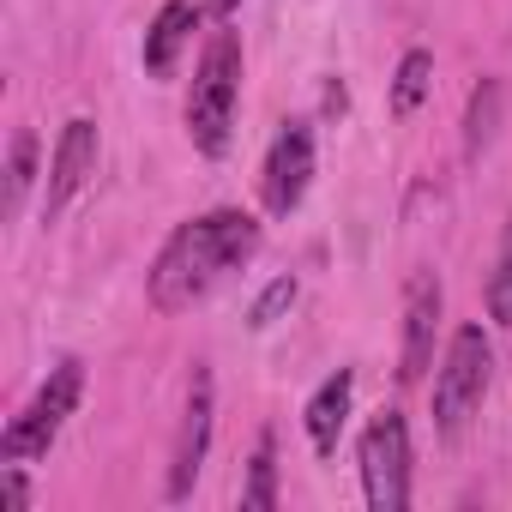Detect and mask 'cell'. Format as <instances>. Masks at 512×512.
<instances>
[{
	"mask_svg": "<svg viewBox=\"0 0 512 512\" xmlns=\"http://www.w3.org/2000/svg\"><path fill=\"white\" fill-rule=\"evenodd\" d=\"M260 241H266L260 217L241 211V205H217V211H205V217L175 223V235L157 247V260H151V272H145V302H151L157 314H187V308H199L223 278H235L253 253H260Z\"/></svg>",
	"mask_w": 512,
	"mask_h": 512,
	"instance_id": "obj_1",
	"label": "cell"
},
{
	"mask_svg": "<svg viewBox=\"0 0 512 512\" xmlns=\"http://www.w3.org/2000/svg\"><path fill=\"white\" fill-rule=\"evenodd\" d=\"M235 109H241V37L229 31V19L205 37L199 49V67H193V85H187V139L199 157H229V139H235Z\"/></svg>",
	"mask_w": 512,
	"mask_h": 512,
	"instance_id": "obj_2",
	"label": "cell"
},
{
	"mask_svg": "<svg viewBox=\"0 0 512 512\" xmlns=\"http://www.w3.org/2000/svg\"><path fill=\"white\" fill-rule=\"evenodd\" d=\"M488 380H494V344L488 332L470 320L446 338V356L434 368V434L440 440H458L470 428V416L482 410L488 398Z\"/></svg>",
	"mask_w": 512,
	"mask_h": 512,
	"instance_id": "obj_3",
	"label": "cell"
},
{
	"mask_svg": "<svg viewBox=\"0 0 512 512\" xmlns=\"http://www.w3.org/2000/svg\"><path fill=\"white\" fill-rule=\"evenodd\" d=\"M79 398H85V362L67 356V362H55L49 380L31 392V404H25L7 428H0V464L49 458V446L61 440V428H67V416L79 410Z\"/></svg>",
	"mask_w": 512,
	"mask_h": 512,
	"instance_id": "obj_4",
	"label": "cell"
},
{
	"mask_svg": "<svg viewBox=\"0 0 512 512\" xmlns=\"http://www.w3.org/2000/svg\"><path fill=\"white\" fill-rule=\"evenodd\" d=\"M356 458H362V500L374 512H404L410 506V422H404V410L368 416Z\"/></svg>",
	"mask_w": 512,
	"mask_h": 512,
	"instance_id": "obj_5",
	"label": "cell"
},
{
	"mask_svg": "<svg viewBox=\"0 0 512 512\" xmlns=\"http://www.w3.org/2000/svg\"><path fill=\"white\" fill-rule=\"evenodd\" d=\"M211 422H217V380H211V362H193L181 428H175V446H169V470H163V500L193 494V482L205 470V452H211Z\"/></svg>",
	"mask_w": 512,
	"mask_h": 512,
	"instance_id": "obj_6",
	"label": "cell"
},
{
	"mask_svg": "<svg viewBox=\"0 0 512 512\" xmlns=\"http://www.w3.org/2000/svg\"><path fill=\"white\" fill-rule=\"evenodd\" d=\"M314 163H320V145H314V121H284L266 163H260V205L266 217H296L308 187H314Z\"/></svg>",
	"mask_w": 512,
	"mask_h": 512,
	"instance_id": "obj_7",
	"label": "cell"
},
{
	"mask_svg": "<svg viewBox=\"0 0 512 512\" xmlns=\"http://www.w3.org/2000/svg\"><path fill=\"white\" fill-rule=\"evenodd\" d=\"M97 151H103L97 121H91V115H73V121L61 127L55 151H49V175H43V223H61V211L85 193V181L97 175Z\"/></svg>",
	"mask_w": 512,
	"mask_h": 512,
	"instance_id": "obj_8",
	"label": "cell"
},
{
	"mask_svg": "<svg viewBox=\"0 0 512 512\" xmlns=\"http://www.w3.org/2000/svg\"><path fill=\"white\" fill-rule=\"evenodd\" d=\"M440 314H446V290L428 266L410 272L404 284V338H398V386H416L434 368V338H440Z\"/></svg>",
	"mask_w": 512,
	"mask_h": 512,
	"instance_id": "obj_9",
	"label": "cell"
},
{
	"mask_svg": "<svg viewBox=\"0 0 512 512\" xmlns=\"http://www.w3.org/2000/svg\"><path fill=\"white\" fill-rule=\"evenodd\" d=\"M205 13H211V7H199V0H163L157 19H151V31H145V43H139V67H145L151 79H169V73L181 67L193 31L205 25Z\"/></svg>",
	"mask_w": 512,
	"mask_h": 512,
	"instance_id": "obj_10",
	"label": "cell"
},
{
	"mask_svg": "<svg viewBox=\"0 0 512 512\" xmlns=\"http://www.w3.org/2000/svg\"><path fill=\"white\" fill-rule=\"evenodd\" d=\"M350 404H356V368H338L314 386L308 410H302V428H308V446L314 458H338V440L350 428Z\"/></svg>",
	"mask_w": 512,
	"mask_h": 512,
	"instance_id": "obj_11",
	"label": "cell"
},
{
	"mask_svg": "<svg viewBox=\"0 0 512 512\" xmlns=\"http://www.w3.org/2000/svg\"><path fill=\"white\" fill-rule=\"evenodd\" d=\"M241 506H247V512H272V506H278V434H272V428L253 440L247 482H241Z\"/></svg>",
	"mask_w": 512,
	"mask_h": 512,
	"instance_id": "obj_12",
	"label": "cell"
},
{
	"mask_svg": "<svg viewBox=\"0 0 512 512\" xmlns=\"http://www.w3.org/2000/svg\"><path fill=\"white\" fill-rule=\"evenodd\" d=\"M428 91H434V55H428V49H404L398 73H392V115L410 121V115L428 103Z\"/></svg>",
	"mask_w": 512,
	"mask_h": 512,
	"instance_id": "obj_13",
	"label": "cell"
},
{
	"mask_svg": "<svg viewBox=\"0 0 512 512\" xmlns=\"http://www.w3.org/2000/svg\"><path fill=\"white\" fill-rule=\"evenodd\" d=\"M500 103H506L500 79H482V85L470 91V109H464V157H482V151L494 145V133H500Z\"/></svg>",
	"mask_w": 512,
	"mask_h": 512,
	"instance_id": "obj_14",
	"label": "cell"
},
{
	"mask_svg": "<svg viewBox=\"0 0 512 512\" xmlns=\"http://www.w3.org/2000/svg\"><path fill=\"white\" fill-rule=\"evenodd\" d=\"M37 157H43V139H37L31 127H19L13 145H7V217L25 211V199H31V187H37Z\"/></svg>",
	"mask_w": 512,
	"mask_h": 512,
	"instance_id": "obj_15",
	"label": "cell"
},
{
	"mask_svg": "<svg viewBox=\"0 0 512 512\" xmlns=\"http://www.w3.org/2000/svg\"><path fill=\"white\" fill-rule=\"evenodd\" d=\"M482 302H488V320L512 332V211L500 223V247H494V272L482 284Z\"/></svg>",
	"mask_w": 512,
	"mask_h": 512,
	"instance_id": "obj_16",
	"label": "cell"
},
{
	"mask_svg": "<svg viewBox=\"0 0 512 512\" xmlns=\"http://www.w3.org/2000/svg\"><path fill=\"white\" fill-rule=\"evenodd\" d=\"M296 296H302V284H296V272H284V278H272L260 296H253V308H247V326L253 332H272L290 308H296Z\"/></svg>",
	"mask_w": 512,
	"mask_h": 512,
	"instance_id": "obj_17",
	"label": "cell"
},
{
	"mask_svg": "<svg viewBox=\"0 0 512 512\" xmlns=\"http://www.w3.org/2000/svg\"><path fill=\"white\" fill-rule=\"evenodd\" d=\"M31 506V476L25 464H0V512H25Z\"/></svg>",
	"mask_w": 512,
	"mask_h": 512,
	"instance_id": "obj_18",
	"label": "cell"
},
{
	"mask_svg": "<svg viewBox=\"0 0 512 512\" xmlns=\"http://www.w3.org/2000/svg\"><path fill=\"white\" fill-rule=\"evenodd\" d=\"M205 7H211V19L223 25V19H235V13H241V0H205Z\"/></svg>",
	"mask_w": 512,
	"mask_h": 512,
	"instance_id": "obj_19",
	"label": "cell"
}]
</instances>
